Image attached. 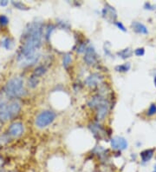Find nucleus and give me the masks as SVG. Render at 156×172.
Returning <instances> with one entry per match:
<instances>
[{"label": "nucleus", "instance_id": "2f4dec72", "mask_svg": "<svg viewBox=\"0 0 156 172\" xmlns=\"http://www.w3.org/2000/svg\"><path fill=\"white\" fill-rule=\"evenodd\" d=\"M9 4V1H7V0H3V1H0V5L1 6H6L7 4Z\"/></svg>", "mask_w": 156, "mask_h": 172}, {"label": "nucleus", "instance_id": "393cba45", "mask_svg": "<svg viewBox=\"0 0 156 172\" xmlns=\"http://www.w3.org/2000/svg\"><path fill=\"white\" fill-rule=\"evenodd\" d=\"M9 23H10L9 18L5 14H0V26L5 27L9 25Z\"/></svg>", "mask_w": 156, "mask_h": 172}, {"label": "nucleus", "instance_id": "a878e982", "mask_svg": "<svg viewBox=\"0 0 156 172\" xmlns=\"http://www.w3.org/2000/svg\"><path fill=\"white\" fill-rule=\"evenodd\" d=\"M156 114V103H153L150 104L148 111H147V115L148 117H152V116H155Z\"/></svg>", "mask_w": 156, "mask_h": 172}, {"label": "nucleus", "instance_id": "5701e85b", "mask_svg": "<svg viewBox=\"0 0 156 172\" xmlns=\"http://www.w3.org/2000/svg\"><path fill=\"white\" fill-rule=\"evenodd\" d=\"M56 25V27H58L62 30H70L71 28V25L69 22L62 20V19H57Z\"/></svg>", "mask_w": 156, "mask_h": 172}, {"label": "nucleus", "instance_id": "cd10ccee", "mask_svg": "<svg viewBox=\"0 0 156 172\" xmlns=\"http://www.w3.org/2000/svg\"><path fill=\"white\" fill-rule=\"evenodd\" d=\"M144 9L149 10V11H155V10H156V4H152L149 2H146L144 4Z\"/></svg>", "mask_w": 156, "mask_h": 172}, {"label": "nucleus", "instance_id": "1a4fd4ad", "mask_svg": "<svg viewBox=\"0 0 156 172\" xmlns=\"http://www.w3.org/2000/svg\"><path fill=\"white\" fill-rule=\"evenodd\" d=\"M110 146H111V149L114 150L122 151V150H125L128 149L129 143L127 139L124 138L123 137L116 136L110 139Z\"/></svg>", "mask_w": 156, "mask_h": 172}, {"label": "nucleus", "instance_id": "9b49d317", "mask_svg": "<svg viewBox=\"0 0 156 172\" xmlns=\"http://www.w3.org/2000/svg\"><path fill=\"white\" fill-rule=\"evenodd\" d=\"M90 131L94 134V136L96 137H99V138H102V137L104 136L106 133L104 128L100 124L99 122H96V123H92L89 126Z\"/></svg>", "mask_w": 156, "mask_h": 172}, {"label": "nucleus", "instance_id": "c85d7f7f", "mask_svg": "<svg viewBox=\"0 0 156 172\" xmlns=\"http://www.w3.org/2000/svg\"><path fill=\"white\" fill-rule=\"evenodd\" d=\"M114 24L115 25V26H116L119 30H121L122 31H123V32H126V31H127V29H126L125 25L122 24V22H121V21H116V22H115Z\"/></svg>", "mask_w": 156, "mask_h": 172}, {"label": "nucleus", "instance_id": "72a5a7b5", "mask_svg": "<svg viewBox=\"0 0 156 172\" xmlns=\"http://www.w3.org/2000/svg\"><path fill=\"white\" fill-rule=\"evenodd\" d=\"M0 172H8V171H6L4 169H2V170H0Z\"/></svg>", "mask_w": 156, "mask_h": 172}, {"label": "nucleus", "instance_id": "f704fd0d", "mask_svg": "<svg viewBox=\"0 0 156 172\" xmlns=\"http://www.w3.org/2000/svg\"><path fill=\"white\" fill-rule=\"evenodd\" d=\"M153 172H156V164L154 166V171H153Z\"/></svg>", "mask_w": 156, "mask_h": 172}, {"label": "nucleus", "instance_id": "f8f14e48", "mask_svg": "<svg viewBox=\"0 0 156 172\" xmlns=\"http://www.w3.org/2000/svg\"><path fill=\"white\" fill-rule=\"evenodd\" d=\"M131 27H132V29H133L136 33L144 34V35L148 34V30L147 26L145 25H143V24L141 23V22H138V21H134V22H132Z\"/></svg>", "mask_w": 156, "mask_h": 172}, {"label": "nucleus", "instance_id": "a211bd4d", "mask_svg": "<svg viewBox=\"0 0 156 172\" xmlns=\"http://www.w3.org/2000/svg\"><path fill=\"white\" fill-rule=\"evenodd\" d=\"M133 53H134L133 50L129 47H128V48H125V49H122L119 50V51H117L116 55H117V57H119L122 59H127V58H129L132 57Z\"/></svg>", "mask_w": 156, "mask_h": 172}, {"label": "nucleus", "instance_id": "f03ea898", "mask_svg": "<svg viewBox=\"0 0 156 172\" xmlns=\"http://www.w3.org/2000/svg\"><path fill=\"white\" fill-rule=\"evenodd\" d=\"M4 94L8 99H19L25 96L24 78L20 76H14L8 79L4 86Z\"/></svg>", "mask_w": 156, "mask_h": 172}, {"label": "nucleus", "instance_id": "f257e3e1", "mask_svg": "<svg viewBox=\"0 0 156 172\" xmlns=\"http://www.w3.org/2000/svg\"><path fill=\"white\" fill-rule=\"evenodd\" d=\"M44 24L42 21H32L27 24L21 36V45L18 56L28 57L40 51L44 40Z\"/></svg>", "mask_w": 156, "mask_h": 172}, {"label": "nucleus", "instance_id": "2eb2a0df", "mask_svg": "<svg viewBox=\"0 0 156 172\" xmlns=\"http://www.w3.org/2000/svg\"><path fill=\"white\" fill-rule=\"evenodd\" d=\"M13 45H14V39L11 37H5L1 40L0 46L7 50L12 49Z\"/></svg>", "mask_w": 156, "mask_h": 172}, {"label": "nucleus", "instance_id": "b1692460", "mask_svg": "<svg viewBox=\"0 0 156 172\" xmlns=\"http://www.w3.org/2000/svg\"><path fill=\"white\" fill-rule=\"evenodd\" d=\"M10 137L9 135L6 133V134H3V135H0V149L2 148V146L5 145L6 144L9 143L10 141Z\"/></svg>", "mask_w": 156, "mask_h": 172}, {"label": "nucleus", "instance_id": "7c9ffc66", "mask_svg": "<svg viewBox=\"0 0 156 172\" xmlns=\"http://www.w3.org/2000/svg\"><path fill=\"white\" fill-rule=\"evenodd\" d=\"M105 46H106V45H105ZM104 53H105L106 56H111V50L108 49L107 46L104 47Z\"/></svg>", "mask_w": 156, "mask_h": 172}, {"label": "nucleus", "instance_id": "0eeeda50", "mask_svg": "<svg viewBox=\"0 0 156 172\" xmlns=\"http://www.w3.org/2000/svg\"><path fill=\"white\" fill-rule=\"evenodd\" d=\"M104 78V75L101 72H92L84 78L83 84L89 88H96L103 84Z\"/></svg>", "mask_w": 156, "mask_h": 172}, {"label": "nucleus", "instance_id": "4be33fe9", "mask_svg": "<svg viewBox=\"0 0 156 172\" xmlns=\"http://www.w3.org/2000/svg\"><path fill=\"white\" fill-rule=\"evenodd\" d=\"M11 4L16 9L20 10V11H28L30 9L28 5H26L25 3L20 2V1H11Z\"/></svg>", "mask_w": 156, "mask_h": 172}, {"label": "nucleus", "instance_id": "4468645a", "mask_svg": "<svg viewBox=\"0 0 156 172\" xmlns=\"http://www.w3.org/2000/svg\"><path fill=\"white\" fill-rule=\"evenodd\" d=\"M154 153H155V149H145V150L141 151V154H140L141 162L143 164L149 162L152 159V157L154 156Z\"/></svg>", "mask_w": 156, "mask_h": 172}, {"label": "nucleus", "instance_id": "9d476101", "mask_svg": "<svg viewBox=\"0 0 156 172\" xmlns=\"http://www.w3.org/2000/svg\"><path fill=\"white\" fill-rule=\"evenodd\" d=\"M109 110H110V102L107 98L96 109V122H101V121L105 120L109 113Z\"/></svg>", "mask_w": 156, "mask_h": 172}, {"label": "nucleus", "instance_id": "7ed1b4c3", "mask_svg": "<svg viewBox=\"0 0 156 172\" xmlns=\"http://www.w3.org/2000/svg\"><path fill=\"white\" fill-rule=\"evenodd\" d=\"M56 118V113L51 110H44L35 117V126L37 129H44L53 123Z\"/></svg>", "mask_w": 156, "mask_h": 172}, {"label": "nucleus", "instance_id": "6e6552de", "mask_svg": "<svg viewBox=\"0 0 156 172\" xmlns=\"http://www.w3.org/2000/svg\"><path fill=\"white\" fill-rule=\"evenodd\" d=\"M102 16L105 20H107L109 23L116 22V18L118 17L115 8L108 3H106L104 4V7L102 10Z\"/></svg>", "mask_w": 156, "mask_h": 172}, {"label": "nucleus", "instance_id": "412c9836", "mask_svg": "<svg viewBox=\"0 0 156 172\" xmlns=\"http://www.w3.org/2000/svg\"><path fill=\"white\" fill-rule=\"evenodd\" d=\"M89 44L87 43V41L85 40H82L80 41V43H78L77 46V49H76V51L77 54H84L85 50L87 49Z\"/></svg>", "mask_w": 156, "mask_h": 172}, {"label": "nucleus", "instance_id": "20e7f679", "mask_svg": "<svg viewBox=\"0 0 156 172\" xmlns=\"http://www.w3.org/2000/svg\"><path fill=\"white\" fill-rule=\"evenodd\" d=\"M25 127L23 122L14 121L11 123L7 127V134L11 138H18L22 137L25 133Z\"/></svg>", "mask_w": 156, "mask_h": 172}, {"label": "nucleus", "instance_id": "f3484780", "mask_svg": "<svg viewBox=\"0 0 156 172\" xmlns=\"http://www.w3.org/2000/svg\"><path fill=\"white\" fill-rule=\"evenodd\" d=\"M40 83V78L34 76L33 74H31L29 77H28V80H27V86L30 89H35L38 86Z\"/></svg>", "mask_w": 156, "mask_h": 172}, {"label": "nucleus", "instance_id": "6ab92c4d", "mask_svg": "<svg viewBox=\"0 0 156 172\" xmlns=\"http://www.w3.org/2000/svg\"><path fill=\"white\" fill-rule=\"evenodd\" d=\"M47 72V67L45 66V64H38L35 69H34V71H33V72L32 74L34 75V76H37V77H41V76H43L44 75H45Z\"/></svg>", "mask_w": 156, "mask_h": 172}, {"label": "nucleus", "instance_id": "ddd939ff", "mask_svg": "<svg viewBox=\"0 0 156 172\" xmlns=\"http://www.w3.org/2000/svg\"><path fill=\"white\" fill-rule=\"evenodd\" d=\"M56 29V25L52 24V23H49L44 26V38L46 41H50L53 32L55 31V30Z\"/></svg>", "mask_w": 156, "mask_h": 172}, {"label": "nucleus", "instance_id": "39448f33", "mask_svg": "<svg viewBox=\"0 0 156 172\" xmlns=\"http://www.w3.org/2000/svg\"><path fill=\"white\" fill-rule=\"evenodd\" d=\"M41 57H42V54L40 51L37 52L34 55L28 56V57L17 56V62H18V64L21 68H28V67H30V66L37 64L39 62Z\"/></svg>", "mask_w": 156, "mask_h": 172}, {"label": "nucleus", "instance_id": "473e14b6", "mask_svg": "<svg viewBox=\"0 0 156 172\" xmlns=\"http://www.w3.org/2000/svg\"><path fill=\"white\" fill-rule=\"evenodd\" d=\"M154 83H155V85L156 87V76H155V78H154Z\"/></svg>", "mask_w": 156, "mask_h": 172}, {"label": "nucleus", "instance_id": "423d86ee", "mask_svg": "<svg viewBox=\"0 0 156 172\" xmlns=\"http://www.w3.org/2000/svg\"><path fill=\"white\" fill-rule=\"evenodd\" d=\"M98 59H99V56H98V53L96 52V48L94 47L93 45L89 44L83 55V61L85 64L89 66H93L97 64Z\"/></svg>", "mask_w": 156, "mask_h": 172}, {"label": "nucleus", "instance_id": "bb28decb", "mask_svg": "<svg viewBox=\"0 0 156 172\" xmlns=\"http://www.w3.org/2000/svg\"><path fill=\"white\" fill-rule=\"evenodd\" d=\"M134 55L137 56V57H142V56H144V54H145V49H144L143 47H141V48H137V49L134 50Z\"/></svg>", "mask_w": 156, "mask_h": 172}, {"label": "nucleus", "instance_id": "dca6fc26", "mask_svg": "<svg viewBox=\"0 0 156 172\" xmlns=\"http://www.w3.org/2000/svg\"><path fill=\"white\" fill-rule=\"evenodd\" d=\"M72 60H73L72 54L70 53V52L65 53V54L63 56V58H62V64H63V67L65 70H68L69 67L70 66V64H72Z\"/></svg>", "mask_w": 156, "mask_h": 172}, {"label": "nucleus", "instance_id": "aec40b11", "mask_svg": "<svg viewBox=\"0 0 156 172\" xmlns=\"http://www.w3.org/2000/svg\"><path fill=\"white\" fill-rule=\"evenodd\" d=\"M131 69V64L129 62L124 63L122 64H118L115 67V71L116 72H120V73H124V72H128Z\"/></svg>", "mask_w": 156, "mask_h": 172}, {"label": "nucleus", "instance_id": "c756f323", "mask_svg": "<svg viewBox=\"0 0 156 172\" xmlns=\"http://www.w3.org/2000/svg\"><path fill=\"white\" fill-rule=\"evenodd\" d=\"M4 164H5V160H4V158L2 156H0V170L4 169Z\"/></svg>", "mask_w": 156, "mask_h": 172}]
</instances>
